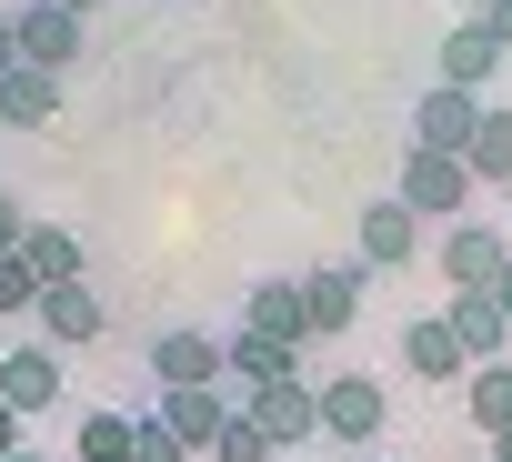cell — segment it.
I'll list each match as a JSON object with an SVG mask.
<instances>
[{
  "instance_id": "6da1fadb",
  "label": "cell",
  "mask_w": 512,
  "mask_h": 462,
  "mask_svg": "<svg viewBox=\"0 0 512 462\" xmlns=\"http://www.w3.org/2000/svg\"><path fill=\"white\" fill-rule=\"evenodd\" d=\"M241 412L262 422L272 452H302V442L322 432V392H312V372H282V382H262V392H241Z\"/></svg>"
},
{
  "instance_id": "7a4b0ae2",
  "label": "cell",
  "mask_w": 512,
  "mask_h": 462,
  "mask_svg": "<svg viewBox=\"0 0 512 462\" xmlns=\"http://www.w3.org/2000/svg\"><path fill=\"white\" fill-rule=\"evenodd\" d=\"M472 191H482V181H472L452 151H402V191H392L402 211H422V221H462Z\"/></svg>"
},
{
  "instance_id": "3957f363",
  "label": "cell",
  "mask_w": 512,
  "mask_h": 462,
  "mask_svg": "<svg viewBox=\"0 0 512 462\" xmlns=\"http://www.w3.org/2000/svg\"><path fill=\"white\" fill-rule=\"evenodd\" d=\"M322 392V432L342 442V452H362V442H382V422H392V402H382V382L372 372H332V382H312Z\"/></svg>"
},
{
  "instance_id": "277c9868",
  "label": "cell",
  "mask_w": 512,
  "mask_h": 462,
  "mask_svg": "<svg viewBox=\"0 0 512 462\" xmlns=\"http://www.w3.org/2000/svg\"><path fill=\"white\" fill-rule=\"evenodd\" d=\"M432 262H442V282H452V292H492V272L512 262V242H502V221H482V211H472V221H452L442 242H432Z\"/></svg>"
},
{
  "instance_id": "5b68a950",
  "label": "cell",
  "mask_w": 512,
  "mask_h": 462,
  "mask_svg": "<svg viewBox=\"0 0 512 462\" xmlns=\"http://www.w3.org/2000/svg\"><path fill=\"white\" fill-rule=\"evenodd\" d=\"M502 61H512V51H502V31H492L482 11H462V21L442 31V71H432V81H452V91H472V101H482Z\"/></svg>"
},
{
  "instance_id": "8992f818",
  "label": "cell",
  "mask_w": 512,
  "mask_h": 462,
  "mask_svg": "<svg viewBox=\"0 0 512 462\" xmlns=\"http://www.w3.org/2000/svg\"><path fill=\"white\" fill-rule=\"evenodd\" d=\"M91 51V21L81 11H61V0H21V61L31 71H71Z\"/></svg>"
},
{
  "instance_id": "52a82bcc",
  "label": "cell",
  "mask_w": 512,
  "mask_h": 462,
  "mask_svg": "<svg viewBox=\"0 0 512 462\" xmlns=\"http://www.w3.org/2000/svg\"><path fill=\"white\" fill-rule=\"evenodd\" d=\"M472 131H482V101L472 91H452V81H432L422 91V111H412V151H472Z\"/></svg>"
},
{
  "instance_id": "ba28073f",
  "label": "cell",
  "mask_w": 512,
  "mask_h": 462,
  "mask_svg": "<svg viewBox=\"0 0 512 462\" xmlns=\"http://www.w3.org/2000/svg\"><path fill=\"white\" fill-rule=\"evenodd\" d=\"M362 292H372V272H362V262H332V272H302V312H312V342L352 332V322H362Z\"/></svg>"
},
{
  "instance_id": "9c48e42d",
  "label": "cell",
  "mask_w": 512,
  "mask_h": 462,
  "mask_svg": "<svg viewBox=\"0 0 512 462\" xmlns=\"http://www.w3.org/2000/svg\"><path fill=\"white\" fill-rule=\"evenodd\" d=\"M241 332H262V342H282V352H312L302 282H251V292H241Z\"/></svg>"
},
{
  "instance_id": "30bf717a",
  "label": "cell",
  "mask_w": 512,
  "mask_h": 462,
  "mask_svg": "<svg viewBox=\"0 0 512 462\" xmlns=\"http://www.w3.org/2000/svg\"><path fill=\"white\" fill-rule=\"evenodd\" d=\"M61 382H71V372H61V352H51V342L0 352V402H11L21 422H31V412H51V402H61Z\"/></svg>"
},
{
  "instance_id": "8fae6325",
  "label": "cell",
  "mask_w": 512,
  "mask_h": 462,
  "mask_svg": "<svg viewBox=\"0 0 512 462\" xmlns=\"http://www.w3.org/2000/svg\"><path fill=\"white\" fill-rule=\"evenodd\" d=\"M31 322H41L51 352H81V342H101V292H91V282H61V292L31 302Z\"/></svg>"
},
{
  "instance_id": "7c38bea8",
  "label": "cell",
  "mask_w": 512,
  "mask_h": 462,
  "mask_svg": "<svg viewBox=\"0 0 512 462\" xmlns=\"http://www.w3.org/2000/svg\"><path fill=\"white\" fill-rule=\"evenodd\" d=\"M442 322H452L462 362H512V322H502V302H492V292H452V302H442Z\"/></svg>"
},
{
  "instance_id": "4fadbf2b",
  "label": "cell",
  "mask_w": 512,
  "mask_h": 462,
  "mask_svg": "<svg viewBox=\"0 0 512 462\" xmlns=\"http://www.w3.org/2000/svg\"><path fill=\"white\" fill-rule=\"evenodd\" d=\"M191 382H221V342L181 322V332L151 342V392H191Z\"/></svg>"
},
{
  "instance_id": "5bb4252c",
  "label": "cell",
  "mask_w": 512,
  "mask_h": 462,
  "mask_svg": "<svg viewBox=\"0 0 512 462\" xmlns=\"http://www.w3.org/2000/svg\"><path fill=\"white\" fill-rule=\"evenodd\" d=\"M51 121H61V71L11 61L0 71V131H51Z\"/></svg>"
},
{
  "instance_id": "9a60e30c",
  "label": "cell",
  "mask_w": 512,
  "mask_h": 462,
  "mask_svg": "<svg viewBox=\"0 0 512 462\" xmlns=\"http://www.w3.org/2000/svg\"><path fill=\"white\" fill-rule=\"evenodd\" d=\"M412 252H422V211L372 201V211H362V252H352V262H362V272H402Z\"/></svg>"
},
{
  "instance_id": "2e32d148",
  "label": "cell",
  "mask_w": 512,
  "mask_h": 462,
  "mask_svg": "<svg viewBox=\"0 0 512 462\" xmlns=\"http://www.w3.org/2000/svg\"><path fill=\"white\" fill-rule=\"evenodd\" d=\"M151 412H161V422H171V432H181V442H191V452H211V442H221V422H231V412H241V402H231V392H221V382H191V392H161V402H151Z\"/></svg>"
},
{
  "instance_id": "e0dca14e",
  "label": "cell",
  "mask_w": 512,
  "mask_h": 462,
  "mask_svg": "<svg viewBox=\"0 0 512 462\" xmlns=\"http://www.w3.org/2000/svg\"><path fill=\"white\" fill-rule=\"evenodd\" d=\"M21 262L41 272V292H61V282H91L81 231H61V221H31V231H21Z\"/></svg>"
},
{
  "instance_id": "ac0fdd59",
  "label": "cell",
  "mask_w": 512,
  "mask_h": 462,
  "mask_svg": "<svg viewBox=\"0 0 512 462\" xmlns=\"http://www.w3.org/2000/svg\"><path fill=\"white\" fill-rule=\"evenodd\" d=\"M282 372H302V352H282V342H262V332H231V342H221V382H241V392H262V382H282Z\"/></svg>"
},
{
  "instance_id": "d6986e66",
  "label": "cell",
  "mask_w": 512,
  "mask_h": 462,
  "mask_svg": "<svg viewBox=\"0 0 512 462\" xmlns=\"http://www.w3.org/2000/svg\"><path fill=\"white\" fill-rule=\"evenodd\" d=\"M402 362H412L422 382H472V362H462V342H452V322H442V312L402 332Z\"/></svg>"
},
{
  "instance_id": "ffe728a7",
  "label": "cell",
  "mask_w": 512,
  "mask_h": 462,
  "mask_svg": "<svg viewBox=\"0 0 512 462\" xmlns=\"http://www.w3.org/2000/svg\"><path fill=\"white\" fill-rule=\"evenodd\" d=\"M462 171L472 181H512V101H482V131H472Z\"/></svg>"
},
{
  "instance_id": "44dd1931",
  "label": "cell",
  "mask_w": 512,
  "mask_h": 462,
  "mask_svg": "<svg viewBox=\"0 0 512 462\" xmlns=\"http://www.w3.org/2000/svg\"><path fill=\"white\" fill-rule=\"evenodd\" d=\"M462 402H472V422H482V432H512V362H472Z\"/></svg>"
},
{
  "instance_id": "7402d4cb",
  "label": "cell",
  "mask_w": 512,
  "mask_h": 462,
  "mask_svg": "<svg viewBox=\"0 0 512 462\" xmlns=\"http://www.w3.org/2000/svg\"><path fill=\"white\" fill-rule=\"evenodd\" d=\"M71 452L81 462H131V412H81L71 422Z\"/></svg>"
},
{
  "instance_id": "603a6c76",
  "label": "cell",
  "mask_w": 512,
  "mask_h": 462,
  "mask_svg": "<svg viewBox=\"0 0 512 462\" xmlns=\"http://www.w3.org/2000/svg\"><path fill=\"white\" fill-rule=\"evenodd\" d=\"M131 462H191V442H181L161 412H131Z\"/></svg>"
},
{
  "instance_id": "cb8c5ba5",
  "label": "cell",
  "mask_w": 512,
  "mask_h": 462,
  "mask_svg": "<svg viewBox=\"0 0 512 462\" xmlns=\"http://www.w3.org/2000/svg\"><path fill=\"white\" fill-rule=\"evenodd\" d=\"M211 462H282V452L262 442V422H251V412H231V422H221V442H211Z\"/></svg>"
},
{
  "instance_id": "d4e9b609",
  "label": "cell",
  "mask_w": 512,
  "mask_h": 462,
  "mask_svg": "<svg viewBox=\"0 0 512 462\" xmlns=\"http://www.w3.org/2000/svg\"><path fill=\"white\" fill-rule=\"evenodd\" d=\"M31 302H41V272H31L21 252H0V322H21Z\"/></svg>"
},
{
  "instance_id": "484cf974",
  "label": "cell",
  "mask_w": 512,
  "mask_h": 462,
  "mask_svg": "<svg viewBox=\"0 0 512 462\" xmlns=\"http://www.w3.org/2000/svg\"><path fill=\"white\" fill-rule=\"evenodd\" d=\"M21 61V0H0V71Z\"/></svg>"
},
{
  "instance_id": "4316f807",
  "label": "cell",
  "mask_w": 512,
  "mask_h": 462,
  "mask_svg": "<svg viewBox=\"0 0 512 462\" xmlns=\"http://www.w3.org/2000/svg\"><path fill=\"white\" fill-rule=\"evenodd\" d=\"M21 231H31V211H21L11 191H0V252H21Z\"/></svg>"
},
{
  "instance_id": "83f0119b",
  "label": "cell",
  "mask_w": 512,
  "mask_h": 462,
  "mask_svg": "<svg viewBox=\"0 0 512 462\" xmlns=\"http://www.w3.org/2000/svg\"><path fill=\"white\" fill-rule=\"evenodd\" d=\"M11 452H31V442H21V412L0 402V462H11Z\"/></svg>"
},
{
  "instance_id": "f1b7e54d",
  "label": "cell",
  "mask_w": 512,
  "mask_h": 462,
  "mask_svg": "<svg viewBox=\"0 0 512 462\" xmlns=\"http://www.w3.org/2000/svg\"><path fill=\"white\" fill-rule=\"evenodd\" d=\"M492 302H502V322H512V262H502V272H492Z\"/></svg>"
},
{
  "instance_id": "f546056e",
  "label": "cell",
  "mask_w": 512,
  "mask_h": 462,
  "mask_svg": "<svg viewBox=\"0 0 512 462\" xmlns=\"http://www.w3.org/2000/svg\"><path fill=\"white\" fill-rule=\"evenodd\" d=\"M482 21H492V31H502V51H512V0H502V11H482Z\"/></svg>"
},
{
  "instance_id": "4dcf8cb0",
  "label": "cell",
  "mask_w": 512,
  "mask_h": 462,
  "mask_svg": "<svg viewBox=\"0 0 512 462\" xmlns=\"http://www.w3.org/2000/svg\"><path fill=\"white\" fill-rule=\"evenodd\" d=\"M492 462H512V432H492Z\"/></svg>"
},
{
  "instance_id": "1f68e13d",
  "label": "cell",
  "mask_w": 512,
  "mask_h": 462,
  "mask_svg": "<svg viewBox=\"0 0 512 462\" xmlns=\"http://www.w3.org/2000/svg\"><path fill=\"white\" fill-rule=\"evenodd\" d=\"M61 11H81V21H91V11H101V0H61Z\"/></svg>"
},
{
  "instance_id": "d6a6232c",
  "label": "cell",
  "mask_w": 512,
  "mask_h": 462,
  "mask_svg": "<svg viewBox=\"0 0 512 462\" xmlns=\"http://www.w3.org/2000/svg\"><path fill=\"white\" fill-rule=\"evenodd\" d=\"M11 462H51V452H11Z\"/></svg>"
},
{
  "instance_id": "836d02e7",
  "label": "cell",
  "mask_w": 512,
  "mask_h": 462,
  "mask_svg": "<svg viewBox=\"0 0 512 462\" xmlns=\"http://www.w3.org/2000/svg\"><path fill=\"white\" fill-rule=\"evenodd\" d=\"M472 11H502V0H472Z\"/></svg>"
},
{
  "instance_id": "e575fe53",
  "label": "cell",
  "mask_w": 512,
  "mask_h": 462,
  "mask_svg": "<svg viewBox=\"0 0 512 462\" xmlns=\"http://www.w3.org/2000/svg\"><path fill=\"white\" fill-rule=\"evenodd\" d=\"M502 211H512V181H502Z\"/></svg>"
}]
</instances>
